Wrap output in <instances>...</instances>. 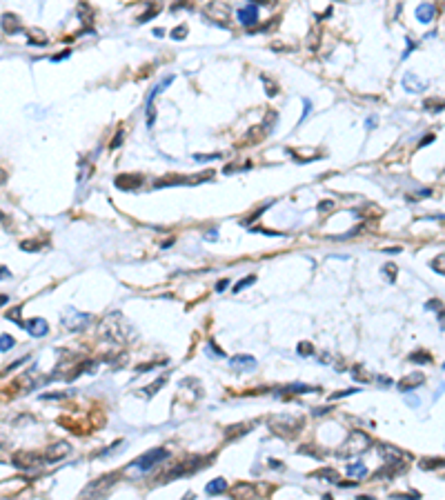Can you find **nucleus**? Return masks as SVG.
Masks as SVG:
<instances>
[{"mask_svg":"<svg viewBox=\"0 0 445 500\" xmlns=\"http://www.w3.org/2000/svg\"><path fill=\"white\" fill-rule=\"evenodd\" d=\"M369 445H372V438H369L365 431L354 429V431H349L347 440H345L343 447L339 449V456H341V458H352V456H356V454H361V451H365Z\"/></svg>","mask_w":445,"mask_h":500,"instance_id":"f257e3e1","label":"nucleus"},{"mask_svg":"<svg viewBox=\"0 0 445 500\" xmlns=\"http://www.w3.org/2000/svg\"><path fill=\"white\" fill-rule=\"evenodd\" d=\"M269 427H272L274 434L289 438V436H294L301 427H303V420L294 418V416H276V418L269 420Z\"/></svg>","mask_w":445,"mask_h":500,"instance_id":"f03ea898","label":"nucleus"},{"mask_svg":"<svg viewBox=\"0 0 445 500\" xmlns=\"http://www.w3.org/2000/svg\"><path fill=\"white\" fill-rule=\"evenodd\" d=\"M167 449H149V451H145V454L141 456V458L136 460V462H132V469H138V471H149L152 467H156L161 460H165L167 458Z\"/></svg>","mask_w":445,"mask_h":500,"instance_id":"7ed1b4c3","label":"nucleus"},{"mask_svg":"<svg viewBox=\"0 0 445 500\" xmlns=\"http://www.w3.org/2000/svg\"><path fill=\"white\" fill-rule=\"evenodd\" d=\"M11 462H14L16 467H20V469H34V467L45 465L47 460H45V456L31 454V451H29V454H27V451H18V454H14Z\"/></svg>","mask_w":445,"mask_h":500,"instance_id":"20e7f679","label":"nucleus"},{"mask_svg":"<svg viewBox=\"0 0 445 500\" xmlns=\"http://www.w3.org/2000/svg\"><path fill=\"white\" fill-rule=\"evenodd\" d=\"M238 22L245 27H252L258 22V5L256 2H247L245 7L238 9Z\"/></svg>","mask_w":445,"mask_h":500,"instance_id":"39448f33","label":"nucleus"},{"mask_svg":"<svg viewBox=\"0 0 445 500\" xmlns=\"http://www.w3.org/2000/svg\"><path fill=\"white\" fill-rule=\"evenodd\" d=\"M69 451H71L69 442H56V445H51L49 449H47L45 460H47V462H56V460H62L65 456H69Z\"/></svg>","mask_w":445,"mask_h":500,"instance_id":"423d86ee","label":"nucleus"},{"mask_svg":"<svg viewBox=\"0 0 445 500\" xmlns=\"http://www.w3.org/2000/svg\"><path fill=\"white\" fill-rule=\"evenodd\" d=\"M234 500H254L256 498V487L249 485V482H238L232 489Z\"/></svg>","mask_w":445,"mask_h":500,"instance_id":"0eeeda50","label":"nucleus"},{"mask_svg":"<svg viewBox=\"0 0 445 500\" xmlns=\"http://www.w3.org/2000/svg\"><path fill=\"white\" fill-rule=\"evenodd\" d=\"M22 327H25V329L29 331V336H34V338H40V336H45L47 331H49V327H47V322L42 318L27 320V322H22Z\"/></svg>","mask_w":445,"mask_h":500,"instance_id":"6e6552de","label":"nucleus"},{"mask_svg":"<svg viewBox=\"0 0 445 500\" xmlns=\"http://www.w3.org/2000/svg\"><path fill=\"white\" fill-rule=\"evenodd\" d=\"M436 16V5H432V2H423V5L416 7V18H419V22H432Z\"/></svg>","mask_w":445,"mask_h":500,"instance_id":"1a4fd4ad","label":"nucleus"},{"mask_svg":"<svg viewBox=\"0 0 445 500\" xmlns=\"http://www.w3.org/2000/svg\"><path fill=\"white\" fill-rule=\"evenodd\" d=\"M423 376L421 374H410V376H405V378H401L399 380V389L401 391H412V389H416L419 385H423Z\"/></svg>","mask_w":445,"mask_h":500,"instance_id":"9d476101","label":"nucleus"},{"mask_svg":"<svg viewBox=\"0 0 445 500\" xmlns=\"http://www.w3.org/2000/svg\"><path fill=\"white\" fill-rule=\"evenodd\" d=\"M116 187L118 189H136V187H141V176H118L116 178Z\"/></svg>","mask_w":445,"mask_h":500,"instance_id":"9b49d317","label":"nucleus"},{"mask_svg":"<svg viewBox=\"0 0 445 500\" xmlns=\"http://www.w3.org/2000/svg\"><path fill=\"white\" fill-rule=\"evenodd\" d=\"M403 87H405L407 91H412V94H416V91L425 89V82H421V80L416 78L414 74H405V76H403Z\"/></svg>","mask_w":445,"mask_h":500,"instance_id":"f8f14e48","label":"nucleus"},{"mask_svg":"<svg viewBox=\"0 0 445 500\" xmlns=\"http://www.w3.org/2000/svg\"><path fill=\"white\" fill-rule=\"evenodd\" d=\"M225 489H227V480H225V478H214L212 482L205 487V494L216 496V494H222Z\"/></svg>","mask_w":445,"mask_h":500,"instance_id":"ddd939ff","label":"nucleus"},{"mask_svg":"<svg viewBox=\"0 0 445 500\" xmlns=\"http://www.w3.org/2000/svg\"><path fill=\"white\" fill-rule=\"evenodd\" d=\"M381 456H383L387 462H396V460L403 458V454H401L396 447H392V445H381Z\"/></svg>","mask_w":445,"mask_h":500,"instance_id":"4468645a","label":"nucleus"},{"mask_svg":"<svg viewBox=\"0 0 445 500\" xmlns=\"http://www.w3.org/2000/svg\"><path fill=\"white\" fill-rule=\"evenodd\" d=\"M347 476L349 478H365L367 476V467L363 462H352V465H347Z\"/></svg>","mask_w":445,"mask_h":500,"instance_id":"2eb2a0df","label":"nucleus"},{"mask_svg":"<svg viewBox=\"0 0 445 500\" xmlns=\"http://www.w3.org/2000/svg\"><path fill=\"white\" fill-rule=\"evenodd\" d=\"M232 365L234 367H247V369H252V367H256V360L252 358V356H236V358H232Z\"/></svg>","mask_w":445,"mask_h":500,"instance_id":"dca6fc26","label":"nucleus"},{"mask_svg":"<svg viewBox=\"0 0 445 500\" xmlns=\"http://www.w3.org/2000/svg\"><path fill=\"white\" fill-rule=\"evenodd\" d=\"M421 467L423 469H436V467H445V458H423L421 460Z\"/></svg>","mask_w":445,"mask_h":500,"instance_id":"f3484780","label":"nucleus"},{"mask_svg":"<svg viewBox=\"0 0 445 500\" xmlns=\"http://www.w3.org/2000/svg\"><path fill=\"white\" fill-rule=\"evenodd\" d=\"M314 478H325V480H332V482H339V474L334 469H319V471H314Z\"/></svg>","mask_w":445,"mask_h":500,"instance_id":"a211bd4d","label":"nucleus"},{"mask_svg":"<svg viewBox=\"0 0 445 500\" xmlns=\"http://www.w3.org/2000/svg\"><path fill=\"white\" fill-rule=\"evenodd\" d=\"M443 107H445L443 98H427L425 100V109H430V111H441Z\"/></svg>","mask_w":445,"mask_h":500,"instance_id":"6ab92c4d","label":"nucleus"},{"mask_svg":"<svg viewBox=\"0 0 445 500\" xmlns=\"http://www.w3.org/2000/svg\"><path fill=\"white\" fill-rule=\"evenodd\" d=\"M410 360L412 362H432V358H430V354H427V351H414V354L410 356Z\"/></svg>","mask_w":445,"mask_h":500,"instance_id":"aec40b11","label":"nucleus"},{"mask_svg":"<svg viewBox=\"0 0 445 500\" xmlns=\"http://www.w3.org/2000/svg\"><path fill=\"white\" fill-rule=\"evenodd\" d=\"M14 345H16V342H14V338H11V336H7V334L0 336V351H9Z\"/></svg>","mask_w":445,"mask_h":500,"instance_id":"412c9836","label":"nucleus"},{"mask_svg":"<svg viewBox=\"0 0 445 500\" xmlns=\"http://www.w3.org/2000/svg\"><path fill=\"white\" fill-rule=\"evenodd\" d=\"M432 267H434V271H439V274H445V254L436 256V258L432 260Z\"/></svg>","mask_w":445,"mask_h":500,"instance_id":"4be33fe9","label":"nucleus"},{"mask_svg":"<svg viewBox=\"0 0 445 500\" xmlns=\"http://www.w3.org/2000/svg\"><path fill=\"white\" fill-rule=\"evenodd\" d=\"M162 385H165V378H158V380H156V382H154L152 387H147V389H145V394H147V396H154V394H156L158 389H161Z\"/></svg>","mask_w":445,"mask_h":500,"instance_id":"5701e85b","label":"nucleus"},{"mask_svg":"<svg viewBox=\"0 0 445 500\" xmlns=\"http://www.w3.org/2000/svg\"><path fill=\"white\" fill-rule=\"evenodd\" d=\"M254 280H256V276H247V278H243V280H238V282H236V287H234V289H236V291L245 289V287H247V285H252Z\"/></svg>","mask_w":445,"mask_h":500,"instance_id":"b1692460","label":"nucleus"},{"mask_svg":"<svg viewBox=\"0 0 445 500\" xmlns=\"http://www.w3.org/2000/svg\"><path fill=\"white\" fill-rule=\"evenodd\" d=\"M299 354L301 356H307V354H314V347L309 342H301L299 345Z\"/></svg>","mask_w":445,"mask_h":500,"instance_id":"393cba45","label":"nucleus"},{"mask_svg":"<svg viewBox=\"0 0 445 500\" xmlns=\"http://www.w3.org/2000/svg\"><path fill=\"white\" fill-rule=\"evenodd\" d=\"M185 34H187V27H185V25H181V27H176V29L172 31V38L181 40V38H182V36H185Z\"/></svg>","mask_w":445,"mask_h":500,"instance_id":"a878e982","label":"nucleus"},{"mask_svg":"<svg viewBox=\"0 0 445 500\" xmlns=\"http://www.w3.org/2000/svg\"><path fill=\"white\" fill-rule=\"evenodd\" d=\"M122 136H125V131H118V136H114V140H111V149H116V147H121Z\"/></svg>","mask_w":445,"mask_h":500,"instance_id":"bb28decb","label":"nucleus"},{"mask_svg":"<svg viewBox=\"0 0 445 500\" xmlns=\"http://www.w3.org/2000/svg\"><path fill=\"white\" fill-rule=\"evenodd\" d=\"M427 309H441V300H430V302H427Z\"/></svg>","mask_w":445,"mask_h":500,"instance_id":"cd10ccee","label":"nucleus"},{"mask_svg":"<svg viewBox=\"0 0 445 500\" xmlns=\"http://www.w3.org/2000/svg\"><path fill=\"white\" fill-rule=\"evenodd\" d=\"M385 271H387V276H389V278H394V274H396V267H394V265H387V267H385Z\"/></svg>","mask_w":445,"mask_h":500,"instance_id":"c85d7f7f","label":"nucleus"},{"mask_svg":"<svg viewBox=\"0 0 445 500\" xmlns=\"http://www.w3.org/2000/svg\"><path fill=\"white\" fill-rule=\"evenodd\" d=\"M227 285H229V280H225V278H222L221 282H218V285H216V289H218V291H222V289H225V287H227Z\"/></svg>","mask_w":445,"mask_h":500,"instance_id":"c756f323","label":"nucleus"},{"mask_svg":"<svg viewBox=\"0 0 445 500\" xmlns=\"http://www.w3.org/2000/svg\"><path fill=\"white\" fill-rule=\"evenodd\" d=\"M432 140H434V136H425L423 140H421V147H425V145H430Z\"/></svg>","mask_w":445,"mask_h":500,"instance_id":"7c9ffc66","label":"nucleus"},{"mask_svg":"<svg viewBox=\"0 0 445 500\" xmlns=\"http://www.w3.org/2000/svg\"><path fill=\"white\" fill-rule=\"evenodd\" d=\"M2 278H9V271H7L5 267H0V280H2Z\"/></svg>","mask_w":445,"mask_h":500,"instance_id":"2f4dec72","label":"nucleus"},{"mask_svg":"<svg viewBox=\"0 0 445 500\" xmlns=\"http://www.w3.org/2000/svg\"><path fill=\"white\" fill-rule=\"evenodd\" d=\"M5 302H9V298H7V296H0V307L5 305Z\"/></svg>","mask_w":445,"mask_h":500,"instance_id":"473e14b6","label":"nucleus"},{"mask_svg":"<svg viewBox=\"0 0 445 500\" xmlns=\"http://www.w3.org/2000/svg\"><path fill=\"white\" fill-rule=\"evenodd\" d=\"M356 500H374V498H372V496H359Z\"/></svg>","mask_w":445,"mask_h":500,"instance_id":"72a5a7b5","label":"nucleus"},{"mask_svg":"<svg viewBox=\"0 0 445 500\" xmlns=\"http://www.w3.org/2000/svg\"><path fill=\"white\" fill-rule=\"evenodd\" d=\"M2 182H5V171L0 169V185H2Z\"/></svg>","mask_w":445,"mask_h":500,"instance_id":"f704fd0d","label":"nucleus"},{"mask_svg":"<svg viewBox=\"0 0 445 500\" xmlns=\"http://www.w3.org/2000/svg\"><path fill=\"white\" fill-rule=\"evenodd\" d=\"M441 320H443V325H441V327L445 329V314H441Z\"/></svg>","mask_w":445,"mask_h":500,"instance_id":"c9c22d12","label":"nucleus"},{"mask_svg":"<svg viewBox=\"0 0 445 500\" xmlns=\"http://www.w3.org/2000/svg\"><path fill=\"white\" fill-rule=\"evenodd\" d=\"M443 367H445V365H443Z\"/></svg>","mask_w":445,"mask_h":500,"instance_id":"e433bc0d","label":"nucleus"}]
</instances>
